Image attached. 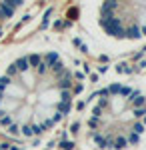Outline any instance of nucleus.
Segmentation results:
<instances>
[{"label":"nucleus","mask_w":146,"mask_h":150,"mask_svg":"<svg viewBox=\"0 0 146 150\" xmlns=\"http://www.w3.org/2000/svg\"><path fill=\"white\" fill-rule=\"evenodd\" d=\"M82 150H146V72H114L80 112Z\"/></svg>","instance_id":"2"},{"label":"nucleus","mask_w":146,"mask_h":150,"mask_svg":"<svg viewBox=\"0 0 146 150\" xmlns=\"http://www.w3.org/2000/svg\"><path fill=\"white\" fill-rule=\"evenodd\" d=\"M78 68L66 48L44 36L0 56V134L38 144L56 134L72 112Z\"/></svg>","instance_id":"1"},{"label":"nucleus","mask_w":146,"mask_h":150,"mask_svg":"<svg viewBox=\"0 0 146 150\" xmlns=\"http://www.w3.org/2000/svg\"><path fill=\"white\" fill-rule=\"evenodd\" d=\"M78 28L92 54L122 58L146 48V2H86Z\"/></svg>","instance_id":"3"},{"label":"nucleus","mask_w":146,"mask_h":150,"mask_svg":"<svg viewBox=\"0 0 146 150\" xmlns=\"http://www.w3.org/2000/svg\"><path fill=\"white\" fill-rule=\"evenodd\" d=\"M22 8L24 4H20V2H0V22L8 20L14 14H18Z\"/></svg>","instance_id":"4"}]
</instances>
